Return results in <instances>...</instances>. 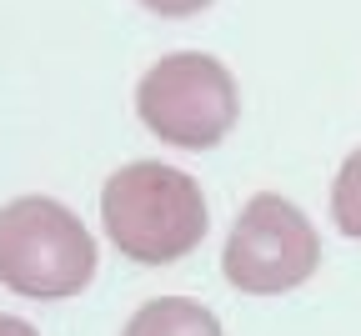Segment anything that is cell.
Returning <instances> with one entry per match:
<instances>
[{
	"mask_svg": "<svg viewBox=\"0 0 361 336\" xmlns=\"http://www.w3.org/2000/svg\"><path fill=\"white\" fill-rule=\"evenodd\" d=\"M101 221L126 261L171 266L201 246L206 196L186 171L161 161H130L101 191Z\"/></svg>",
	"mask_w": 361,
	"mask_h": 336,
	"instance_id": "obj_1",
	"label": "cell"
},
{
	"mask_svg": "<svg viewBox=\"0 0 361 336\" xmlns=\"http://www.w3.org/2000/svg\"><path fill=\"white\" fill-rule=\"evenodd\" d=\"M96 276V241L80 216L51 196L0 206V281L30 301L80 296Z\"/></svg>",
	"mask_w": 361,
	"mask_h": 336,
	"instance_id": "obj_2",
	"label": "cell"
},
{
	"mask_svg": "<svg viewBox=\"0 0 361 336\" xmlns=\"http://www.w3.org/2000/svg\"><path fill=\"white\" fill-rule=\"evenodd\" d=\"M135 111H141L146 131L161 136L166 146L180 151H211L216 140L241 116V90L236 76L226 71L216 56L201 51H176L156 61L141 85H135Z\"/></svg>",
	"mask_w": 361,
	"mask_h": 336,
	"instance_id": "obj_3",
	"label": "cell"
},
{
	"mask_svg": "<svg viewBox=\"0 0 361 336\" xmlns=\"http://www.w3.org/2000/svg\"><path fill=\"white\" fill-rule=\"evenodd\" d=\"M316 261H322V241L316 226L306 221L301 206H291L286 196H251L226 236V281L246 296H281L296 292L301 281H311Z\"/></svg>",
	"mask_w": 361,
	"mask_h": 336,
	"instance_id": "obj_4",
	"label": "cell"
},
{
	"mask_svg": "<svg viewBox=\"0 0 361 336\" xmlns=\"http://www.w3.org/2000/svg\"><path fill=\"white\" fill-rule=\"evenodd\" d=\"M121 336H226V331H221V321L201 301L161 296V301H146L141 311H135Z\"/></svg>",
	"mask_w": 361,
	"mask_h": 336,
	"instance_id": "obj_5",
	"label": "cell"
},
{
	"mask_svg": "<svg viewBox=\"0 0 361 336\" xmlns=\"http://www.w3.org/2000/svg\"><path fill=\"white\" fill-rule=\"evenodd\" d=\"M331 221L341 226V236L361 241V151H351L331 181Z\"/></svg>",
	"mask_w": 361,
	"mask_h": 336,
	"instance_id": "obj_6",
	"label": "cell"
},
{
	"mask_svg": "<svg viewBox=\"0 0 361 336\" xmlns=\"http://www.w3.org/2000/svg\"><path fill=\"white\" fill-rule=\"evenodd\" d=\"M146 11H156V16H166V20H180V16H196V11H206L211 0H141Z\"/></svg>",
	"mask_w": 361,
	"mask_h": 336,
	"instance_id": "obj_7",
	"label": "cell"
},
{
	"mask_svg": "<svg viewBox=\"0 0 361 336\" xmlns=\"http://www.w3.org/2000/svg\"><path fill=\"white\" fill-rule=\"evenodd\" d=\"M0 336H40L30 321H20V316H6V311H0Z\"/></svg>",
	"mask_w": 361,
	"mask_h": 336,
	"instance_id": "obj_8",
	"label": "cell"
}]
</instances>
